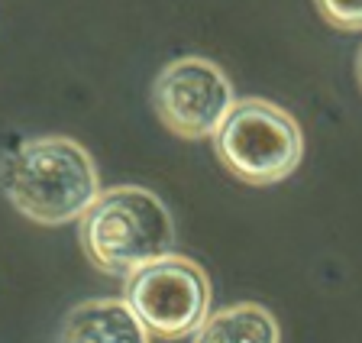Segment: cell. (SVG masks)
I'll use <instances>...</instances> for the list:
<instances>
[{
	"label": "cell",
	"instance_id": "cell-1",
	"mask_svg": "<svg viewBox=\"0 0 362 343\" xmlns=\"http://www.w3.org/2000/svg\"><path fill=\"white\" fill-rule=\"evenodd\" d=\"M0 191L33 223L62 227L81 221L100 194L90 153L68 136H33L0 156Z\"/></svg>",
	"mask_w": 362,
	"mask_h": 343
},
{
	"label": "cell",
	"instance_id": "cell-2",
	"mask_svg": "<svg viewBox=\"0 0 362 343\" xmlns=\"http://www.w3.org/2000/svg\"><path fill=\"white\" fill-rule=\"evenodd\" d=\"M78 240L94 269L129 279L136 269L175 252V221L156 191L117 185L100 191L81 214Z\"/></svg>",
	"mask_w": 362,
	"mask_h": 343
},
{
	"label": "cell",
	"instance_id": "cell-3",
	"mask_svg": "<svg viewBox=\"0 0 362 343\" xmlns=\"http://www.w3.org/2000/svg\"><path fill=\"white\" fill-rule=\"evenodd\" d=\"M220 165L246 185H279L304 159V133L285 107L243 98L214 133Z\"/></svg>",
	"mask_w": 362,
	"mask_h": 343
},
{
	"label": "cell",
	"instance_id": "cell-4",
	"mask_svg": "<svg viewBox=\"0 0 362 343\" xmlns=\"http://www.w3.org/2000/svg\"><path fill=\"white\" fill-rule=\"evenodd\" d=\"M127 305L143 320L149 337L185 340L211 314V279L201 262L168 252L127 279Z\"/></svg>",
	"mask_w": 362,
	"mask_h": 343
},
{
	"label": "cell",
	"instance_id": "cell-5",
	"mask_svg": "<svg viewBox=\"0 0 362 343\" xmlns=\"http://www.w3.org/2000/svg\"><path fill=\"white\" fill-rule=\"evenodd\" d=\"M236 100L240 98L226 71L201 55L168 62L152 81L158 120L181 139H211Z\"/></svg>",
	"mask_w": 362,
	"mask_h": 343
},
{
	"label": "cell",
	"instance_id": "cell-6",
	"mask_svg": "<svg viewBox=\"0 0 362 343\" xmlns=\"http://www.w3.org/2000/svg\"><path fill=\"white\" fill-rule=\"evenodd\" d=\"M62 343H152L127 298H90L62 320Z\"/></svg>",
	"mask_w": 362,
	"mask_h": 343
},
{
	"label": "cell",
	"instance_id": "cell-7",
	"mask_svg": "<svg viewBox=\"0 0 362 343\" xmlns=\"http://www.w3.org/2000/svg\"><path fill=\"white\" fill-rule=\"evenodd\" d=\"M191 343H281V330L269 308L240 301L207 314L201 327L191 334Z\"/></svg>",
	"mask_w": 362,
	"mask_h": 343
},
{
	"label": "cell",
	"instance_id": "cell-8",
	"mask_svg": "<svg viewBox=\"0 0 362 343\" xmlns=\"http://www.w3.org/2000/svg\"><path fill=\"white\" fill-rule=\"evenodd\" d=\"M317 13L343 33H362V0H314Z\"/></svg>",
	"mask_w": 362,
	"mask_h": 343
},
{
	"label": "cell",
	"instance_id": "cell-9",
	"mask_svg": "<svg viewBox=\"0 0 362 343\" xmlns=\"http://www.w3.org/2000/svg\"><path fill=\"white\" fill-rule=\"evenodd\" d=\"M356 75H359V84H362V49H359V59H356Z\"/></svg>",
	"mask_w": 362,
	"mask_h": 343
}]
</instances>
